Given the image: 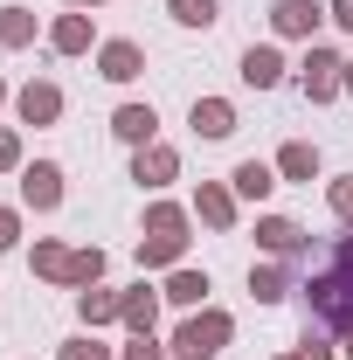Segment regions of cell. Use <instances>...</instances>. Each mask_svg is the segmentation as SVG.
<instances>
[{
    "instance_id": "obj_1",
    "label": "cell",
    "mask_w": 353,
    "mask_h": 360,
    "mask_svg": "<svg viewBox=\"0 0 353 360\" xmlns=\"http://www.w3.org/2000/svg\"><path fill=\"white\" fill-rule=\"evenodd\" d=\"M180 257H187V208L153 201V208H146V236H139V264L146 270H174Z\"/></svg>"
},
{
    "instance_id": "obj_2",
    "label": "cell",
    "mask_w": 353,
    "mask_h": 360,
    "mask_svg": "<svg viewBox=\"0 0 353 360\" xmlns=\"http://www.w3.org/2000/svg\"><path fill=\"white\" fill-rule=\"evenodd\" d=\"M229 333H236L229 312H208V305H201V312L174 333V360H215L222 347H229Z\"/></svg>"
},
{
    "instance_id": "obj_3",
    "label": "cell",
    "mask_w": 353,
    "mask_h": 360,
    "mask_svg": "<svg viewBox=\"0 0 353 360\" xmlns=\"http://www.w3.org/2000/svg\"><path fill=\"white\" fill-rule=\"evenodd\" d=\"M298 70H305V97H312V104H326V97H340V77H347V63H340L333 49H319V42H312Z\"/></svg>"
},
{
    "instance_id": "obj_4",
    "label": "cell",
    "mask_w": 353,
    "mask_h": 360,
    "mask_svg": "<svg viewBox=\"0 0 353 360\" xmlns=\"http://www.w3.org/2000/svg\"><path fill=\"white\" fill-rule=\"evenodd\" d=\"M319 21H326V7H319V0H277V7H270V28H277V35H291V42H312V35H319Z\"/></svg>"
},
{
    "instance_id": "obj_5",
    "label": "cell",
    "mask_w": 353,
    "mask_h": 360,
    "mask_svg": "<svg viewBox=\"0 0 353 360\" xmlns=\"http://www.w3.org/2000/svg\"><path fill=\"white\" fill-rule=\"evenodd\" d=\"M21 201L28 208H63V167H49V160L21 167Z\"/></svg>"
},
{
    "instance_id": "obj_6",
    "label": "cell",
    "mask_w": 353,
    "mask_h": 360,
    "mask_svg": "<svg viewBox=\"0 0 353 360\" xmlns=\"http://www.w3.org/2000/svg\"><path fill=\"white\" fill-rule=\"evenodd\" d=\"M14 111H21V125H56V118H63V90L56 84H21Z\"/></svg>"
},
{
    "instance_id": "obj_7",
    "label": "cell",
    "mask_w": 353,
    "mask_h": 360,
    "mask_svg": "<svg viewBox=\"0 0 353 360\" xmlns=\"http://www.w3.org/2000/svg\"><path fill=\"white\" fill-rule=\"evenodd\" d=\"M174 174H180V153H174V146H139V160H132V180H139V187H167Z\"/></svg>"
},
{
    "instance_id": "obj_8",
    "label": "cell",
    "mask_w": 353,
    "mask_h": 360,
    "mask_svg": "<svg viewBox=\"0 0 353 360\" xmlns=\"http://www.w3.org/2000/svg\"><path fill=\"white\" fill-rule=\"evenodd\" d=\"M125 333H132V340H153V326H160V291H146V284H132V291H125Z\"/></svg>"
},
{
    "instance_id": "obj_9",
    "label": "cell",
    "mask_w": 353,
    "mask_h": 360,
    "mask_svg": "<svg viewBox=\"0 0 353 360\" xmlns=\"http://www.w3.org/2000/svg\"><path fill=\"white\" fill-rule=\"evenodd\" d=\"M194 215L208 229H236V187H215V180H201V194H194Z\"/></svg>"
},
{
    "instance_id": "obj_10",
    "label": "cell",
    "mask_w": 353,
    "mask_h": 360,
    "mask_svg": "<svg viewBox=\"0 0 353 360\" xmlns=\"http://www.w3.org/2000/svg\"><path fill=\"white\" fill-rule=\"evenodd\" d=\"M97 70H104L111 84H132L139 70H146V56H139V42H104L97 49Z\"/></svg>"
},
{
    "instance_id": "obj_11",
    "label": "cell",
    "mask_w": 353,
    "mask_h": 360,
    "mask_svg": "<svg viewBox=\"0 0 353 360\" xmlns=\"http://www.w3.org/2000/svg\"><path fill=\"white\" fill-rule=\"evenodd\" d=\"M194 132L201 139H229L236 132V104H229V97H194Z\"/></svg>"
},
{
    "instance_id": "obj_12",
    "label": "cell",
    "mask_w": 353,
    "mask_h": 360,
    "mask_svg": "<svg viewBox=\"0 0 353 360\" xmlns=\"http://www.w3.org/2000/svg\"><path fill=\"white\" fill-rule=\"evenodd\" d=\"M257 243H264L270 257H298V250H305V229L284 222V215H264V222H257Z\"/></svg>"
},
{
    "instance_id": "obj_13",
    "label": "cell",
    "mask_w": 353,
    "mask_h": 360,
    "mask_svg": "<svg viewBox=\"0 0 353 360\" xmlns=\"http://www.w3.org/2000/svg\"><path fill=\"white\" fill-rule=\"evenodd\" d=\"M111 132L125 139V146H153V132H160V118H153V104H125V111L111 118Z\"/></svg>"
},
{
    "instance_id": "obj_14",
    "label": "cell",
    "mask_w": 353,
    "mask_h": 360,
    "mask_svg": "<svg viewBox=\"0 0 353 360\" xmlns=\"http://www.w3.org/2000/svg\"><path fill=\"white\" fill-rule=\"evenodd\" d=\"M277 77H284V56H277V49H250V56H243V84H250V90H270V84H277Z\"/></svg>"
},
{
    "instance_id": "obj_15",
    "label": "cell",
    "mask_w": 353,
    "mask_h": 360,
    "mask_svg": "<svg viewBox=\"0 0 353 360\" xmlns=\"http://www.w3.org/2000/svg\"><path fill=\"white\" fill-rule=\"evenodd\" d=\"M49 49H56V56H84L90 49V14H63V21L49 28Z\"/></svg>"
},
{
    "instance_id": "obj_16",
    "label": "cell",
    "mask_w": 353,
    "mask_h": 360,
    "mask_svg": "<svg viewBox=\"0 0 353 360\" xmlns=\"http://www.w3.org/2000/svg\"><path fill=\"white\" fill-rule=\"evenodd\" d=\"M229 187H236L243 201H264L270 187H277V167H264V160H243V167L229 174Z\"/></svg>"
},
{
    "instance_id": "obj_17",
    "label": "cell",
    "mask_w": 353,
    "mask_h": 360,
    "mask_svg": "<svg viewBox=\"0 0 353 360\" xmlns=\"http://www.w3.org/2000/svg\"><path fill=\"white\" fill-rule=\"evenodd\" d=\"M77 312H84V326H111V319L125 312V298H118V291H97V284H90V291H77Z\"/></svg>"
},
{
    "instance_id": "obj_18",
    "label": "cell",
    "mask_w": 353,
    "mask_h": 360,
    "mask_svg": "<svg viewBox=\"0 0 353 360\" xmlns=\"http://www.w3.org/2000/svg\"><path fill=\"white\" fill-rule=\"evenodd\" d=\"M160 298H167V305H201V298H208V270H174Z\"/></svg>"
},
{
    "instance_id": "obj_19",
    "label": "cell",
    "mask_w": 353,
    "mask_h": 360,
    "mask_svg": "<svg viewBox=\"0 0 353 360\" xmlns=\"http://www.w3.org/2000/svg\"><path fill=\"white\" fill-rule=\"evenodd\" d=\"M277 174H284V180H312V174H319V153H312L305 139H291V146L277 153Z\"/></svg>"
},
{
    "instance_id": "obj_20",
    "label": "cell",
    "mask_w": 353,
    "mask_h": 360,
    "mask_svg": "<svg viewBox=\"0 0 353 360\" xmlns=\"http://www.w3.org/2000/svg\"><path fill=\"white\" fill-rule=\"evenodd\" d=\"M0 42L28 49V42H35V14H28V7H0Z\"/></svg>"
},
{
    "instance_id": "obj_21",
    "label": "cell",
    "mask_w": 353,
    "mask_h": 360,
    "mask_svg": "<svg viewBox=\"0 0 353 360\" xmlns=\"http://www.w3.org/2000/svg\"><path fill=\"white\" fill-rule=\"evenodd\" d=\"M250 291H257L264 305H277V298L291 291V277H284V264H257V270H250Z\"/></svg>"
},
{
    "instance_id": "obj_22",
    "label": "cell",
    "mask_w": 353,
    "mask_h": 360,
    "mask_svg": "<svg viewBox=\"0 0 353 360\" xmlns=\"http://www.w3.org/2000/svg\"><path fill=\"white\" fill-rule=\"evenodd\" d=\"M97 277H104V250H70L63 284H97Z\"/></svg>"
},
{
    "instance_id": "obj_23",
    "label": "cell",
    "mask_w": 353,
    "mask_h": 360,
    "mask_svg": "<svg viewBox=\"0 0 353 360\" xmlns=\"http://www.w3.org/2000/svg\"><path fill=\"white\" fill-rule=\"evenodd\" d=\"M215 14H222L215 0H174V21H180V28H215Z\"/></svg>"
},
{
    "instance_id": "obj_24",
    "label": "cell",
    "mask_w": 353,
    "mask_h": 360,
    "mask_svg": "<svg viewBox=\"0 0 353 360\" xmlns=\"http://www.w3.org/2000/svg\"><path fill=\"white\" fill-rule=\"evenodd\" d=\"M63 264H70V250H63V243H35V270H42V277H56V284H63Z\"/></svg>"
},
{
    "instance_id": "obj_25",
    "label": "cell",
    "mask_w": 353,
    "mask_h": 360,
    "mask_svg": "<svg viewBox=\"0 0 353 360\" xmlns=\"http://www.w3.org/2000/svg\"><path fill=\"white\" fill-rule=\"evenodd\" d=\"M63 360H118V354H111V347H97V340L84 333V340H70V347H63Z\"/></svg>"
},
{
    "instance_id": "obj_26",
    "label": "cell",
    "mask_w": 353,
    "mask_h": 360,
    "mask_svg": "<svg viewBox=\"0 0 353 360\" xmlns=\"http://www.w3.org/2000/svg\"><path fill=\"white\" fill-rule=\"evenodd\" d=\"M14 167H21V139L0 132V174H14Z\"/></svg>"
},
{
    "instance_id": "obj_27",
    "label": "cell",
    "mask_w": 353,
    "mask_h": 360,
    "mask_svg": "<svg viewBox=\"0 0 353 360\" xmlns=\"http://www.w3.org/2000/svg\"><path fill=\"white\" fill-rule=\"evenodd\" d=\"M333 215H340V222L353 215V180H333Z\"/></svg>"
},
{
    "instance_id": "obj_28",
    "label": "cell",
    "mask_w": 353,
    "mask_h": 360,
    "mask_svg": "<svg viewBox=\"0 0 353 360\" xmlns=\"http://www.w3.org/2000/svg\"><path fill=\"white\" fill-rule=\"evenodd\" d=\"M7 243H21V215H14V208H0V250H7Z\"/></svg>"
},
{
    "instance_id": "obj_29",
    "label": "cell",
    "mask_w": 353,
    "mask_h": 360,
    "mask_svg": "<svg viewBox=\"0 0 353 360\" xmlns=\"http://www.w3.org/2000/svg\"><path fill=\"white\" fill-rule=\"evenodd\" d=\"M118 360H167V354H160L153 340H132V347H125V354H118Z\"/></svg>"
},
{
    "instance_id": "obj_30",
    "label": "cell",
    "mask_w": 353,
    "mask_h": 360,
    "mask_svg": "<svg viewBox=\"0 0 353 360\" xmlns=\"http://www.w3.org/2000/svg\"><path fill=\"white\" fill-rule=\"evenodd\" d=\"M326 14H333V21H340V28H353V0H333V7H326Z\"/></svg>"
},
{
    "instance_id": "obj_31",
    "label": "cell",
    "mask_w": 353,
    "mask_h": 360,
    "mask_svg": "<svg viewBox=\"0 0 353 360\" xmlns=\"http://www.w3.org/2000/svg\"><path fill=\"white\" fill-rule=\"evenodd\" d=\"M305 360H333V347L326 340H305Z\"/></svg>"
},
{
    "instance_id": "obj_32",
    "label": "cell",
    "mask_w": 353,
    "mask_h": 360,
    "mask_svg": "<svg viewBox=\"0 0 353 360\" xmlns=\"http://www.w3.org/2000/svg\"><path fill=\"white\" fill-rule=\"evenodd\" d=\"M340 90H347V97H353V63H347V77H340Z\"/></svg>"
},
{
    "instance_id": "obj_33",
    "label": "cell",
    "mask_w": 353,
    "mask_h": 360,
    "mask_svg": "<svg viewBox=\"0 0 353 360\" xmlns=\"http://www.w3.org/2000/svg\"><path fill=\"white\" fill-rule=\"evenodd\" d=\"M70 7H97V0H70Z\"/></svg>"
},
{
    "instance_id": "obj_34",
    "label": "cell",
    "mask_w": 353,
    "mask_h": 360,
    "mask_svg": "<svg viewBox=\"0 0 353 360\" xmlns=\"http://www.w3.org/2000/svg\"><path fill=\"white\" fill-rule=\"evenodd\" d=\"M0 104H7V84H0Z\"/></svg>"
},
{
    "instance_id": "obj_35",
    "label": "cell",
    "mask_w": 353,
    "mask_h": 360,
    "mask_svg": "<svg viewBox=\"0 0 353 360\" xmlns=\"http://www.w3.org/2000/svg\"><path fill=\"white\" fill-rule=\"evenodd\" d=\"M284 360H305V354H284Z\"/></svg>"
},
{
    "instance_id": "obj_36",
    "label": "cell",
    "mask_w": 353,
    "mask_h": 360,
    "mask_svg": "<svg viewBox=\"0 0 353 360\" xmlns=\"http://www.w3.org/2000/svg\"><path fill=\"white\" fill-rule=\"evenodd\" d=\"M347 236H353V215H347Z\"/></svg>"
}]
</instances>
